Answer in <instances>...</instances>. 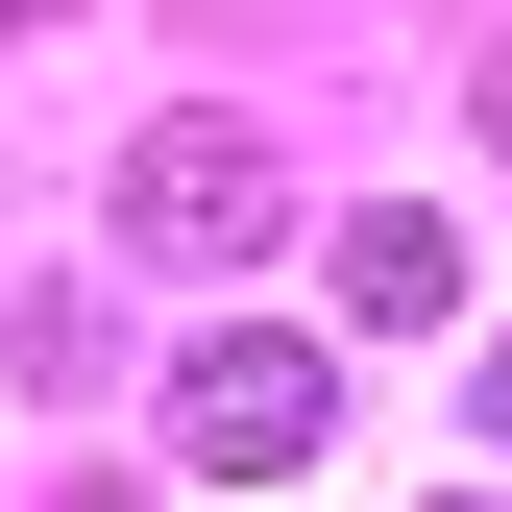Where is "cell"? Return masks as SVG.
Masks as SVG:
<instances>
[{"label": "cell", "instance_id": "7a4b0ae2", "mask_svg": "<svg viewBox=\"0 0 512 512\" xmlns=\"http://www.w3.org/2000/svg\"><path fill=\"white\" fill-rule=\"evenodd\" d=\"M269 220H293V196H269L244 122H147V147H122V244H147V269H244Z\"/></svg>", "mask_w": 512, "mask_h": 512}, {"label": "cell", "instance_id": "3957f363", "mask_svg": "<svg viewBox=\"0 0 512 512\" xmlns=\"http://www.w3.org/2000/svg\"><path fill=\"white\" fill-rule=\"evenodd\" d=\"M342 293L391 317V342H439V317H464V244H439V220L391 196V220H342Z\"/></svg>", "mask_w": 512, "mask_h": 512}, {"label": "cell", "instance_id": "277c9868", "mask_svg": "<svg viewBox=\"0 0 512 512\" xmlns=\"http://www.w3.org/2000/svg\"><path fill=\"white\" fill-rule=\"evenodd\" d=\"M488 439H512V342H488Z\"/></svg>", "mask_w": 512, "mask_h": 512}, {"label": "cell", "instance_id": "6da1fadb", "mask_svg": "<svg viewBox=\"0 0 512 512\" xmlns=\"http://www.w3.org/2000/svg\"><path fill=\"white\" fill-rule=\"evenodd\" d=\"M317 439H342V366L269 342V317H220V342L171 366V464H244V488H269V464H317Z\"/></svg>", "mask_w": 512, "mask_h": 512}]
</instances>
